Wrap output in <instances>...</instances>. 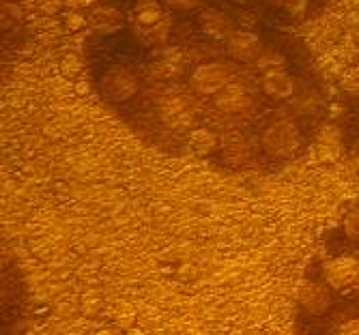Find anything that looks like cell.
<instances>
[{
  "label": "cell",
  "mask_w": 359,
  "mask_h": 335,
  "mask_svg": "<svg viewBox=\"0 0 359 335\" xmlns=\"http://www.w3.org/2000/svg\"><path fill=\"white\" fill-rule=\"evenodd\" d=\"M336 331L342 333V335H359V318H353V320L342 322Z\"/></svg>",
  "instance_id": "cell-18"
},
{
  "label": "cell",
  "mask_w": 359,
  "mask_h": 335,
  "mask_svg": "<svg viewBox=\"0 0 359 335\" xmlns=\"http://www.w3.org/2000/svg\"><path fill=\"white\" fill-rule=\"evenodd\" d=\"M166 3L175 9H181V11H187V9H194L198 7V0H166Z\"/></svg>",
  "instance_id": "cell-19"
},
{
  "label": "cell",
  "mask_w": 359,
  "mask_h": 335,
  "mask_svg": "<svg viewBox=\"0 0 359 335\" xmlns=\"http://www.w3.org/2000/svg\"><path fill=\"white\" fill-rule=\"evenodd\" d=\"M203 28L209 37L213 39H226V37H233L235 35V24L233 20L219 13V11H209L203 15Z\"/></svg>",
  "instance_id": "cell-12"
},
{
  "label": "cell",
  "mask_w": 359,
  "mask_h": 335,
  "mask_svg": "<svg viewBox=\"0 0 359 335\" xmlns=\"http://www.w3.org/2000/svg\"><path fill=\"white\" fill-rule=\"evenodd\" d=\"M280 5L290 13V15H302L308 7V0H280Z\"/></svg>",
  "instance_id": "cell-17"
},
{
  "label": "cell",
  "mask_w": 359,
  "mask_h": 335,
  "mask_svg": "<svg viewBox=\"0 0 359 335\" xmlns=\"http://www.w3.org/2000/svg\"><path fill=\"white\" fill-rule=\"evenodd\" d=\"M168 28H170V22H168V20H164V26H161V28H159V24H155V28L151 30L153 41H164V39H166Z\"/></svg>",
  "instance_id": "cell-20"
},
{
  "label": "cell",
  "mask_w": 359,
  "mask_h": 335,
  "mask_svg": "<svg viewBox=\"0 0 359 335\" xmlns=\"http://www.w3.org/2000/svg\"><path fill=\"white\" fill-rule=\"evenodd\" d=\"M136 90H138L136 78L127 69H121V67L108 71L102 78V93L110 99V102H125V99H129Z\"/></svg>",
  "instance_id": "cell-4"
},
{
  "label": "cell",
  "mask_w": 359,
  "mask_h": 335,
  "mask_svg": "<svg viewBox=\"0 0 359 335\" xmlns=\"http://www.w3.org/2000/svg\"><path fill=\"white\" fill-rule=\"evenodd\" d=\"M263 88L267 95L276 97V99H286L295 93V82L292 78L280 69H269L263 78Z\"/></svg>",
  "instance_id": "cell-11"
},
{
  "label": "cell",
  "mask_w": 359,
  "mask_h": 335,
  "mask_svg": "<svg viewBox=\"0 0 359 335\" xmlns=\"http://www.w3.org/2000/svg\"><path fill=\"white\" fill-rule=\"evenodd\" d=\"M252 104L250 95L245 93L243 86L239 84H226L222 90L215 93L213 97V106L224 112V114H237V112H243L248 106Z\"/></svg>",
  "instance_id": "cell-6"
},
{
  "label": "cell",
  "mask_w": 359,
  "mask_h": 335,
  "mask_svg": "<svg viewBox=\"0 0 359 335\" xmlns=\"http://www.w3.org/2000/svg\"><path fill=\"white\" fill-rule=\"evenodd\" d=\"M215 149V136L209 129H194L187 138V151L196 157H205Z\"/></svg>",
  "instance_id": "cell-13"
},
{
  "label": "cell",
  "mask_w": 359,
  "mask_h": 335,
  "mask_svg": "<svg viewBox=\"0 0 359 335\" xmlns=\"http://www.w3.org/2000/svg\"><path fill=\"white\" fill-rule=\"evenodd\" d=\"M342 90L351 97H359V67L348 69L342 78Z\"/></svg>",
  "instance_id": "cell-15"
},
{
  "label": "cell",
  "mask_w": 359,
  "mask_h": 335,
  "mask_svg": "<svg viewBox=\"0 0 359 335\" xmlns=\"http://www.w3.org/2000/svg\"><path fill=\"white\" fill-rule=\"evenodd\" d=\"M65 5L67 7H72V9H82V7H88V5H93L95 0H62Z\"/></svg>",
  "instance_id": "cell-23"
},
{
  "label": "cell",
  "mask_w": 359,
  "mask_h": 335,
  "mask_svg": "<svg viewBox=\"0 0 359 335\" xmlns=\"http://www.w3.org/2000/svg\"><path fill=\"white\" fill-rule=\"evenodd\" d=\"M297 299L302 308L312 314V316H323L332 308V294L330 290L320 286V284H314V282H306L299 286V292H297Z\"/></svg>",
  "instance_id": "cell-5"
},
{
  "label": "cell",
  "mask_w": 359,
  "mask_h": 335,
  "mask_svg": "<svg viewBox=\"0 0 359 335\" xmlns=\"http://www.w3.org/2000/svg\"><path fill=\"white\" fill-rule=\"evenodd\" d=\"M134 11H136L138 24H142V26H155L166 18L157 0H138Z\"/></svg>",
  "instance_id": "cell-14"
},
{
  "label": "cell",
  "mask_w": 359,
  "mask_h": 335,
  "mask_svg": "<svg viewBox=\"0 0 359 335\" xmlns=\"http://www.w3.org/2000/svg\"><path fill=\"white\" fill-rule=\"evenodd\" d=\"M323 275L327 284L336 290L346 288L359 280V262L351 256H340L334 260H327L323 264Z\"/></svg>",
  "instance_id": "cell-3"
},
{
  "label": "cell",
  "mask_w": 359,
  "mask_h": 335,
  "mask_svg": "<svg viewBox=\"0 0 359 335\" xmlns=\"http://www.w3.org/2000/svg\"><path fill=\"white\" fill-rule=\"evenodd\" d=\"M60 9V0H43L41 3V11L46 13H56Z\"/></svg>",
  "instance_id": "cell-22"
},
{
  "label": "cell",
  "mask_w": 359,
  "mask_h": 335,
  "mask_svg": "<svg viewBox=\"0 0 359 335\" xmlns=\"http://www.w3.org/2000/svg\"><path fill=\"white\" fill-rule=\"evenodd\" d=\"M233 3H237V5H243V3H248V0H233Z\"/></svg>",
  "instance_id": "cell-25"
},
{
  "label": "cell",
  "mask_w": 359,
  "mask_h": 335,
  "mask_svg": "<svg viewBox=\"0 0 359 335\" xmlns=\"http://www.w3.org/2000/svg\"><path fill=\"white\" fill-rule=\"evenodd\" d=\"M88 24L97 32H102V35H112V32H116L123 26V15L112 7H97L90 11Z\"/></svg>",
  "instance_id": "cell-10"
},
{
  "label": "cell",
  "mask_w": 359,
  "mask_h": 335,
  "mask_svg": "<svg viewBox=\"0 0 359 335\" xmlns=\"http://www.w3.org/2000/svg\"><path fill=\"white\" fill-rule=\"evenodd\" d=\"M263 146L273 157H290L302 146V131L292 121H276L263 133Z\"/></svg>",
  "instance_id": "cell-1"
},
{
  "label": "cell",
  "mask_w": 359,
  "mask_h": 335,
  "mask_svg": "<svg viewBox=\"0 0 359 335\" xmlns=\"http://www.w3.org/2000/svg\"><path fill=\"white\" fill-rule=\"evenodd\" d=\"M159 116L170 129H185L189 127L194 112L183 97H168L159 106Z\"/></svg>",
  "instance_id": "cell-7"
},
{
  "label": "cell",
  "mask_w": 359,
  "mask_h": 335,
  "mask_svg": "<svg viewBox=\"0 0 359 335\" xmlns=\"http://www.w3.org/2000/svg\"><path fill=\"white\" fill-rule=\"evenodd\" d=\"M351 168H353V172L359 177V155H355V157H353V161H351Z\"/></svg>",
  "instance_id": "cell-24"
},
{
  "label": "cell",
  "mask_w": 359,
  "mask_h": 335,
  "mask_svg": "<svg viewBox=\"0 0 359 335\" xmlns=\"http://www.w3.org/2000/svg\"><path fill=\"white\" fill-rule=\"evenodd\" d=\"M344 232L351 239H359V207L348 211L344 217Z\"/></svg>",
  "instance_id": "cell-16"
},
{
  "label": "cell",
  "mask_w": 359,
  "mask_h": 335,
  "mask_svg": "<svg viewBox=\"0 0 359 335\" xmlns=\"http://www.w3.org/2000/svg\"><path fill=\"white\" fill-rule=\"evenodd\" d=\"M86 24V20L80 15V13H69L67 15V26L69 28H80V26H84Z\"/></svg>",
  "instance_id": "cell-21"
},
{
  "label": "cell",
  "mask_w": 359,
  "mask_h": 335,
  "mask_svg": "<svg viewBox=\"0 0 359 335\" xmlns=\"http://www.w3.org/2000/svg\"><path fill=\"white\" fill-rule=\"evenodd\" d=\"M260 50H263V43H260V39L254 32H235V35L228 39V54L241 62L256 60L260 56Z\"/></svg>",
  "instance_id": "cell-9"
},
{
  "label": "cell",
  "mask_w": 359,
  "mask_h": 335,
  "mask_svg": "<svg viewBox=\"0 0 359 335\" xmlns=\"http://www.w3.org/2000/svg\"><path fill=\"white\" fill-rule=\"evenodd\" d=\"M233 76V69L224 62H205L196 67L191 74V86L201 95H215L222 90Z\"/></svg>",
  "instance_id": "cell-2"
},
{
  "label": "cell",
  "mask_w": 359,
  "mask_h": 335,
  "mask_svg": "<svg viewBox=\"0 0 359 335\" xmlns=\"http://www.w3.org/2000/svg\"><path fill=\"white\" fill-rule=\"evenodd\" d=\"M342 155V140L340 133L334 127H327L320 131V136L312 144V157L320 163H330L336 161Z\"/></svg>",
  "instance_id": "cell-8"
}]
</instances>
